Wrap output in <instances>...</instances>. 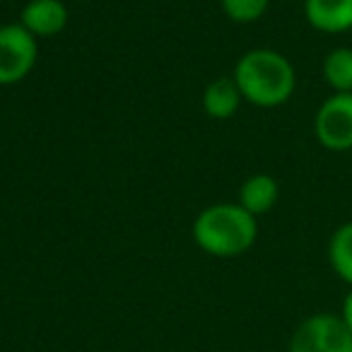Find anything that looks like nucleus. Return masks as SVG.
Returning <instances> with one entry per match:
<instances>
[{
	"mask_svg": "<svg viewBox=\"0 0 352 352\" xmlns=\"http://www.w3.org/2000/svg\"><path fill=\"white\" fill-rule=\"evenodd\" d=\"M20 25L34 39L56 36L68 25V8H65L63 0H30L22 8Z\"/></svg>",
	"mask_w": 352,
	"mask_h": 352,
	"instance_id": "nucleus-6",
	"label": "nucleus"
},
{
	"mask_svg": "<svg viewBox=\"0 0 352 352\" xmlns=\"http://www.w3.org/2000/svg\"><path fill=\"white\" fill-rule=\"evenodd\" d=\"M36 56V39L20 22L0 27V85L22 82L34 70Z\"/></svg>",
	"mask_w": 352,
	"mask_h": 352,
	"instance_id": "nucleus-4",
	"label": "nucleus"
},
{
	"mask_svg": "<svg viewBox=\"0 0 352 352\" xmlns=\"http://www.w3.org/2000/svg\"><path fill=\"white\" fill-rule=\"evenodd\" d=\"M316 140L331 152L352 150V92H333L314 118Z\"/></svg>",
	"mask_w": 352,
	"mask_h": 352,
	"instance_id": "nucleus-5",
	"label": "nucleus"
},
{
	"mask_svg": "<svg viewBox=\"0 0 352 352\" xmlns=\"http://www.w3.org/2000/svg\"><path fill=\"white\" fill-rule=\"evenodd\" d=\"M342 321H345V326L350 328V333H352V289L347 292V297H345V302H342Z\"/></svg>",
	"mask_w": 352,
	"mask_h": 352,
	"instance_id": "nucleus-13",
	"label": "nucleus"
},
{
	"mask_svg": "<svg viewBox=\"0 0 352 352\" xmlns=\"http://www.w3.org/2000/svg\"><path fill=\"white\" fill-rule=\"evenodd\" d=\"M328 261L338 278L352 287V222L340 225L328 241Z\"/></svg>",
	"mask_w": 352,
	"mask_h": 352,
	"instance_id": "nucleus-11",
	"label": "nucleus"
},
{
	"mask_svg": "<svg viewBox=\"0 0 352 352\" xmlns=\"http://www.w3.org/2000/svg\"><path fill=\"white\" fill-rule=\"evenodd\" d=\"M280 186L270 174H254L249 176L239 188V206L249 210L254 217H261L273 210L278 203Z\"/></svg>",
	"mask_w": 352,
	"mask_h": 352,
	"instance_id": "nucleus-9",
	"label": "nucleus"
},
{
	"mask_svg": "<svg viewBox=\"0 0 352 352\" xmlns=\"http://www.w3.org/2000/svg\"><path fill=\"white\" fill-rule=\"evenodd\" d=\"M304 17L323 34L352 30V0H304Z\"/></svg>",
	"mask_w": 352,
	"mask_h": 352,
	"instance_id": "nucleus-7",
	"label": "nucleus"
},
{
	"mask_svg": "<svg viewBox=\"0 0 352 352\" xmlns=\"http://www.w3.org/2000/svg\"><path fill=\"white\" fill-rule=\"evenodd\" d=\"M323 80L336 94L352 92V49L338 46L323 58Z\"/></svg>",
	"mask_w": 352,
	"mask_h": 352,
	"instance_id": "nucleus-10",
	"label": "nucleus"
},
{
	"mask_svg": "<svg viewBox=\"0 0 352 352\" xmlns=\"http://www.w3.org/2000/svg\"><path fill=\"white\" fill-rule=\"evenodd\" d=\"M193 241L217 258H236L256 244L258 222L239 203H215L193 220Z\"/></svg>",
	"mask_w": 352,
	"mask_h": 352,
	"instance_id": "nucleus-2",
	"label": "nucleus"
},
{
	"mask_svg": "<svg viewBox=\"0 0 352 352\" xmlns=\"http://www.w3.org/2000/svg\"><path fill=\"white\" fill-rule=\"evenodd\" d=\"M236 87L241 97L254 107L273 109L285 104L294 94L297 87V75L287 56L273 49H254L246 51L234 65Z\"/></svg>",
	"mask_w": 352,
	"mask_h": 352,
	"instance_id": "nucleus-1",
	"label": "nucleus"
},
{
	"mask_svg": "<svg viewBox=\"0 0 352 352\" xmlns=\"http://www.w3.org/2000/svg\"><path fill=\"white\" fill-rule=\"evenodd\" d=\"M222 12L230 17L232 22H239V25H249L256 22L268 12L270 0H220Z\"/></svg>",
	"mask_w": 352,
	"mask_h": 352,
	"instance_id": "nucleus-12",
	"label": "nucleus"
},
{
	"mask_svg": "<svg viewBox=\"0 0 352 352\" xmlns=\"http://www.w3.org/2000/svg\"><path fill=\"white\" fill-rule=\"evenodd\" d=\"M241 92L236 87L234 78H215L206 89H203V111L208 113L210 118H217V121H227L232 118L236 111H239L241 104Z\"/></svg>",
	"mask_w": 352,
	"mask_h": 352,
	"instance_id": "nucleus-8",
	"label": "nucleus"
},
{
	"mask_svg": "<svg viewBox=\"0 0 352 352\" xmlns=\"http://www.w3.org/2000/svg\"><path fill=\"white\" fill-rule=\"evenodd\" d=\"M289 352H352V333L342 316L314 314L292 333Z\"/></svg>",
	"mask_w": 352,
	"mask_h": 352,
	"instance_id": "nucleus-3",
	"label": "nucleus"
}]
</instances>
